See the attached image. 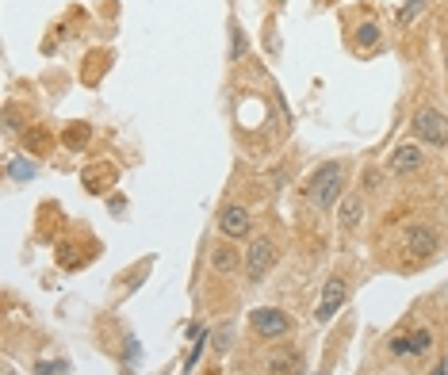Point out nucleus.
<instances>
[{"mask_svg":"<svg viewBox=\"0 0 448 375\" xmlns=\"http://www.w3.org/2000/svg\"><path fill=\"white\" fill-rule=\"evenodd\" d=\"M341 184H345V165H341V161L318 165V168H314V176L307 180L310 203H314V207H322V211H330L333 203H337V195H341Z\"/></svg>","mask_w":448,"mask_h":375,"instance_id":"nucleus-1","label":"nucleus"},{"mask_svg":"<svg viewBox=\"0 0 448 375\" xmlns=\"http://www.w3.org/2000/svg\"><path fill=\"white\" fill-rule=\"evenodd\" d=\"M410 130L418 134V142H425V146H448V115L444 111H437V108H422L414 115V123H410Z\"/></svg>","mask_w":448,"mask_h":375,"instance_id":"nucleus-2","label":"nucleus"},{"mask_svg":"<svg viewBox=\"0 0 448 375\" xmlns=\"http://www.w3.org/2000/svg\"><path fill=\"white\" fill-rule=\"evenodd\" d=\"M250 325L257 337H269V341H280V337L291 333V318L284 311H276V306H257V311H250Z\"/></svg>","mask_w":448,"mask_h":375,"instance_id":"nucleus-3","label":"nucleus"},{"mask_svg":"<svg viewBox=\"0 0 448 375\" xmlns=\"http://www.w3.org/2000/svg\"><path fill=\"white\" fill-rule=\"evenodd\" d=\"M276 265V246L272 238H257L250 249H245V279L250 284H261L269 276V268Z\"/></svg>","mask_w":448,"mask_h":375,"instance_id":"nucleus-4","label":"nucleus"},{"mask_svg":"<svg viewBox=\"0 0 448 375\" xmlns=\"http://www.w3.org/2000/svg\"><path fill=\"white\" fill-rule=\"evenodd\" d=\"M425 165V149L422 146H395L387 154V161H383V168L387 173H395V176H406V173H418V168Z\"/></svg>","mask_w":448,"mask_h":375,"instance_id":"nucleus-5","label":"nucleus"},{"mask_svg":"<svg viewBox=\"0 0 448 375\" xmlns=\"http://www.w3.org/2000/svg\"><path fill=\"white\" fill-rule=\"evenodd\" d=\"M403 246H406V253L414 260H429L437 249H441V238H437L433 226H410L406 238H403Z\"/></svg>","mask_w":448,"mask_h":375,"instance_id":"nucleus-6","label":"nucleus"},{"mask_svg":"<svg viewBox=\"0 0 448 375\" xmlns=\"http://www.w3.org/2000/svg\"><path fill=\"white\" fill-rule=\"evenodd\" d=\"M250 226H253V219L242 203H226V207L218 211V230H223V238H245Z\"/></svg>","mask_w":448,"mask_h":375,"instance_id":"nucleus-7","label":"nucleus"},{"mask_svg":"<svg viewBox=\"0 0 448 375\" xmlns=\"http://www.w3.org/2000/svg\"><path fill=\"white\" fill-rule=\"evenodd\" d=\"M345 295H349V284H345L341 276H333L330 284H326V292H322V303H318V322H330V318L341 311Z\"/></svg>","mask_w":448,"mask_h":375,"instance_id":"nucleus-8","label":"nucleus"},{"mask_svg":"<svg viewBox=\"0 0 448 375\" xmlns=\"http://www.w3.org/2000/svg\"><path fill=\"white\" fill-rule=\"evenodd\" d=\"M299 371H303V356L291 345H284L269 356V375H299Z\"/></svg>","mask_w":448,"mask_h":375,"instance_id":"nucleus-9","label":"nucleus"},{"mask_svg":"<svg viewBox=\"0 0 448 375\" xmlns=\"http://www.w3.org/2000/svg\"><path fill=\"white\" fill-rule=\"evenodd\" d=\"M211 268L218 276H230V272L242 268V253H237L230 241H218V246H211Z\"/></svg>","mask_w":448,"mask_h":375,"instance_id":"nucleus-10","label":"nucleus"},{"mask_svg":"<svg viewBox=\"0 0 448 375\" xmlns=\"http://www.w3.org/2000/svg\"><path fill=\"white\" fill-rule=\"evenodd\" d=\"M337 219H341V230H357L360 219H364V195H357V192L345 195L337 207Z\"/></svg>","mask_w":448,"mask_h":375,"instance_id":"nucleus-11","label":"nucleus"},{"mask_svg":"<svg viewBox=\"0 0 448 375\" xmlns=\"http://www.w3.org/2000/svg\"><path fill=\"white\" fill-rule=\"evenodd\" d=\"M433 349V333L429 330H414L406 337V352H429Z\"/></svg>","mask_w":448,"mask_h":375,"instance_id":"nucleus-12","label":"nucleus"},{"mask_svg":"<svg viewBox=\"0 0 448 375\" xmlns=\"http://www.w3.org/2000/svg\"><path fill=\"white\" fill-rule=\"evenodd\" d=\"M357 42H360V46H376V42H379V27H376V23H360V27H357Z\"/></svg>","mask_w":448,"mask_h":375,"instance_id":"nucleus-13","label":"nucleus"},{"mask_svg":"<svg viewBox=\"0 0 448 375\" xmlns=\"http://www.w3.org/2000/svg\"><path fill=\"white\" fill-rule=\"evenodd\" d=\"M35 173H39V168H35L31 161H12L8 165V176H16V180H31Z\"/></svg>","mask_w":448,"mask_h":375,"instance_id":"nucleus-14","label":"nucleus"},{"mask_svg":"<svg viewBox=\"0 0 448 375\" xmlns=\"http://www.w3.org/2000/svg\"><path fill=\"white\" fill-rule=\"evenodd\" d=\"M23 142L35 149V154H39V149H46V142H50V134H46V130H27L23 134Z\"/></svg>","mask_w":448,"mask_h":375,"instance_id":"nucleus-15","label":"nucleus"},{"mask_svg":"<svg viewBox=\"0 0 448 375\" xmlns=\"http://www.w3.org/2000/svg\"><path fill=\"white\" fill-rule=\"evenodd\" d=\"M230 345H234V325H223V330L215 333V349H218V352H226Z\"/></svg>","mask_w":448,"mask_h":375,"instance_id":"nucleus-16","label":"nucleus"},{"mask_svg":"<svg viewBox=\"0 0 448 375\" xmlns=\"http://www.w3.org/2000/svg\"><path fill=\"white\" fill-rule=\"evenodd\" d=\"M245 54V39H242V31L234 27V50H230V58H242Z\"/></svg>","mask_w":448,"mask_h":375,"instance_id":"nucleus-17","label":"nucleus"},{"mask_svg":"<svg viewBox=\"0 0 448 375\" xmlns=\"http://www.w3.org/2000/svg\"><path fill=\"white\" fill-rule=\"evenodd\" d=\"M391 352H395V356H406V337H395V341H391Z\"/></svg>","mask_w":448,"mask_h":375,"instance_id":"nucleus-18","label":"nucleus"},{"mask_svg":"<svg viewBox=\"0 0 448 375\" xmlns=\"http://www.w3.org/2000/svg\"><path fill=\"white\" fill-rule=\"evenodd\" d=\"M418 8H422V0H410V4H406V12H403V20H414V12H418Z\"/></svg>","mask_w":448,"mask_h":375,"instance_id":"nucleus-19","label":"nucleus"},{"mask_svg":"<svg viewBox=\"0 0 448 375\" xmlns=\"http://www.w3.org/2000/svg\"><path fill=\"white\" fill-rule=\"evenodd\" d=\"M429 375H448V360H437V364H433V371H429Z\"/></svg>","mask_w":448,"mask_h":375,"instance_id":"nucleus-20","label":"nucleus"},{"mask_svg":"<svg viewBox=\"0 0 448 375\" xmlns=\"http://www.w3.org/2000/svg\"><path fill=\"white\" fill-rule=\"evenodd\" d=\"M444 69H448V50H444Z\"/></svg>","mask_w":448,"mask_h":375,"instance_id":"nucleus-21","label":"nucleus"}]
</instances>
